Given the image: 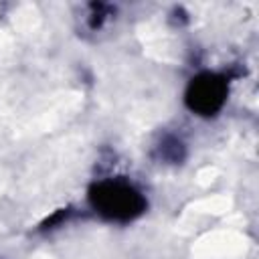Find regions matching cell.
<instances>
[{
	"mask_svg": "<svg viewBox=\"0 0 259 259\" xmlns=\"http://www.w3.org/2000/svg\"><path fill=\"white\" fill-rule=\"evenodd\" d=\"M93 198H95V206H99V210L111 219H132L144 206L142 196L130 184L123 182L99 184Z\"/></svg>",
	"mask_w": 259,
	"mask_h": 259,
	"instance_id": "6da1fadb",
	"label": "cell"
},
{
	"mask_svg": "<svg viewBox=\"0 0 259 259\" xmlns=\"http://www.w3.org/2000/svg\"><path fill=\"white\" fill-rule=\"evenodd\" d=\"M225 93H227V85H225V81L221 77H217V75H200L190 85L188 101H190L192 109L208 115V113L217 111L223 105Z\"/></svg>",
	"mask_w": 259,
	"mask_h": 259,
	"instance_id": "7a4b0ae2",
	"label": "cell"
}]
</instances>
